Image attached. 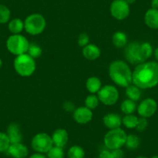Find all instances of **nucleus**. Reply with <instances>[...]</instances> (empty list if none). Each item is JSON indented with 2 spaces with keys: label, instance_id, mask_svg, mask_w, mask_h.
<instances>
[{
  "label": "nucleus",
  "instance_id": "f257e3e1",
  "mask_svg": "<svg viewBox=\"0 0 158 158\" xmlns=\"http://www.w3.org/2000/svg\"><path fill=\"white\" fill-rule=\"evenodd\" d=\"M133 84L140 89H152L158 85V62L145 61L133 71Z\"/></svg>",
  "mask_w": 158,
  "mask_h": 158
},
{
  "label": "nucleus",
  "instance_id": "f03ea898",
  "mask_svg": "<svg viewBox=\"0 0 158 158\" xmlns=\"http://www.w3.org/2000/svg\"><path fill=\"white\" fill-rule=\"evenodd\" d=\"M153 48L148 42H132L126 48L125 58L131 64L138 65L145 62L153 54Z\"/></svg>",
  "mask_w": 158,
  "mask_h": 158
},
{
  "label": "nucleus",
  "instance_id": "7ed1b4c3",
  "mask_svg": "<svg viewBox=\"0 0 158 158\" xmlns=\"http://www.w3.org/2000/svg\"><path fill=\"white\" fill-rule=\"evenodd\" d=\"M109 74L112 81L120 87L127 88L133 83V72L126 62L114 60L109 68Z\"/></svg>",
  "mask_w": 158,
  "mask_h": 158
},
{
  "label": "nucleus",
  "instance_id": "20e7f679",
  "mask_svg": "<svg viewBox=\"0 0 158 158\" xmlns=\"http://www.w3.org/2000/svg\"><path fill=\"white\" fill-rule=\"evenodd\" d=\"M13 65L16 72L22 77H30L36 71V62L28 54L16 56Z\"/></svg>",
  "mask_w": 158,
  "mask_h": 158
},
{
  "label": "nucleus",
  "instance_id": "39448f33",
  "mask_svg": "<svg viewBox=\"0 0 158 158\" xmlns=\"http://www.w3.org/2000/svg\"><path fill=\"white\" fill-rule=\"evenodd\" d=\"M127 137V133L121 128L110 130L104 137L105 146L110 150L122 148L125 146Z\"/></svg>",
  "mask_w": 158,
  "mask_h": 158
},
{
  "label": "nucleus",
  "instance_id": "423d86ee",
  "mask_svg": "<svg viewBox=\"0 0 158 158\" xmlns=\"http://www.w3.org/2000/svg\"><path fill=\"white\" fill-rule=\"evenodd\" d=\"M30 42L28 40L21 34H13L6 41L7 50L16 56L27 54Z\"/></svg>",
  "mask_w": 158,
  "mask_h": 158
},
{
  "label": "nucleus",
  "instance_id": "0eeeda50",
  "mask_svg": "<svg viewBox=\"0 0 158 158\" xmlns=\"http://www.w3.org/2000/svg\"><path fill=\"white\" fill-rule=\"evenodd\" d=\"M46 28V19L39 13H33L26 18L24 29L30 35H38L43 33Z\"/></svg>",
  "mask_w": 158,
  "mask_h": 158
},
{
  "label": "nucleus",
  "instance_id": "6e6552de",
  "mask_svg": "<svg viewBox=\"0 0 158 158\" xmlns=\"http://www.w3.org/2000/svg\"><path fill=\"white\" fill-rule=\"evenodd\" d=\"M54 146L52 138L46 133L35 135L31 141V147L36 153H47Z\"/></svg>",
  "mask_w": 158,
  "mask_h": 158
},
{
  "label": "nucleus",
  "instance_id": "1a4fd4ad",
  "mask_svg": "<svg viewBox=\"0 0 158 158\" xmlns=\"http://www.w3.org/2000/svg\"><path fill=\"white\" fill-rule=\"evenodd\" d=\"M118 92L113 85H106L98 92V98L106 106H113L118 99Z\"/></svg>",
  "mask_w": 158,
  "mask_h": 158
},
{
  "label": "nucleus",
  "instance_id": "9d476101",
  "mask_svg": "<svg viewBox=\"0 0 158 158\" xmlns=\"http://www.w3.org/2000/svg\"><path fill=\"white\" fill-rule=\"evenodd\" d=\"M110 13L115 19L123 20L130 15V5L125 0H114L110 6Z\"/></svg>",
  "mask_w": 158,
  "mask_h": 158
},
{
  "label": "nucleus",
  "instance_id": "9b49d317",
  "mask_svg": "<svg viewBox=\"0 0 158 158\" xmlns=\"http://www.w3.org/2000/svg\"><path fill=\"white\" fill-rule=\"evenodd\" d=\"M157 110V103L153 98H146L143 100L137 108L139 115L143 118H150Z\"/></svg>",
  "mask_w": 158,
  "mask_h": 158
},
{
  "label": "nucleus",
  "instance_id": "f8f14e48",
  "mask_svg": "<svg viewBox=\"0 0 158 158\" xmlns=\"http://www.w3.org/2000/svg\"><path fill=\"white\" fill-rule=\"evenodd\" d=\"M73 117L76 123L79 124H87L92 119L93 113L91 109L86 106H81L74 111Z\"/></svg>",
  "mask_w": 158,
  "mask_h": 158
},
{
  "label": "nucleus",
  "instance_id": "ddd939ff",
  "mask_svg": "<svg viewBox=\"0 0 158 158\" xmlns=\"http://www.w3.org/2000/svg\"><path fill=\"white\" fill-rule=\"evenodd\" d=\"M6 153L13 158H26L29 154V150L22 143H16L10 144Z\"/></svg>",
  "mask_w": 158,
  "mask_h": 158
},
{
  "label": "nucleus",
  "instance_id": "4468645a",
  "mask_svg": "<svg viewBox=\"0 0 158 158\" xmlns=\"http://www.w3.org/2000/svg\"><path fill=\"white\" fill-rule=\"evenodd\" d=\"M51 138H52L54 146L64 148L65 147V145L68 143V133L64 129H57L53 133Z\"/></svg>",
  "mask_w": 158,
  "mask_h": 158
},
{
  "label": "nucleus",
  "instance_id": "2eb2a0df",
  "mask_svg": "<svg viewBox=\"0 0 158 158\" xmlns=\"http://www.w3.org/2000/svg\"><path fill=\"white\" fill-rule=\"evenodd\" d=\"M7 136L11 143H22L23 135L21 133L20 127L16 123H11L7 128Z\"/></svg>",
  "mask_w": 158,
  "mask_h": 158
},
{
  "label": "nucleus",
  "instance_id": "dca6fc26",
  "mask_svg": "<svg viewBox=\"0 0 158 158\" xmlns=\"http://www.w3.org/2000/svg\"><path fill=\"white\" fill-rule=\"evenodd\" d=\"M103 123L110 130L120 128V126L123 123V118L118 114L109 113L103 118Z\"/></svg>",
  "mask_w": 158,
  "mask_h": 158
},
{
  "label": "nucleus",
  "instance_id": "f3484780",
  "mask_svg": "<svg viewBox=\"0 0 158 158\" xmlns=\"http://www.w3.org/2000/svg\"><path fill=\"white\" fill-rule=\"evenodd\" d=\"M144 21L146 25L153 30L158 29V10L150 9L147 10L144 16Z\"/></svg>",
  "mask_w": 158,
  "mask_h": 158
},
{
  "label": "nucleus",
  "instance_id": "a211bd4d",
  "mask_svg": "<svg viewBox=\"0 0 158 158\" xmlns=\"http://www.w3.org/2000/svg\"><path fill=\"white\" fill-rule=\"evenodd\" d=\"M82 54L87 60H95L101 55V51L99 48L95 44H89L84 47L82 50Z\"/></svg>",
  "mask_w": 158,
  "mask_h": 158
},
{
  "label": "nucleus",
  "instance_id": "6ab92c4d",
  "mask_svg": "<svg viewBox=\"0 0 158 158\" xmlns=\"http://www.w3.org/2000/svg\"><path fill=\"white\" fill-rule=\"evenodd\" d=\"M86 88L90 93H98V92L102 88V82L100 79L95 76L89 77L86 81Z\"/></svg>",
  "mask_w": 158,
  "mask_h": 158
},
{
  "label": "nucleus",
  "instance_id": "aec40b11",
  "mask_svg": "<svg viewBox=\"0 0 158 158\" xmlns=\"http://www.w3.org/2000/svg\"><path fill=\"white\" fill-rule=\"evenodd\" d=\"M128 39L125 33L122 31H117L112 36V43L117 48H122L127 45Z\"/></svg>",
  "mask_w": 158,
  "mask_h": 158
},
{
  "label": "nucleus",
  "instance_id": "412c9836",
  "mask_svg": "<svg viewBox=\"0 0 158 158\" xmlns=\"http://www.w3.org/2000/svg\"><path fill=\"white\" fill-rule=\"evenodd\" d=\"M8 27L13 34H19L24 29V22L21 19L15 18L9 22Z\"/></svg>",
  "mask_w": 158,
  "mask_h": 158
},
{
  "label": "nucleus",
  "instance_id": "4be33fe9",
  "mask_svg": "<svg viewBox=\"0 0 158 158\" xmlns=\"http://www.w3.org/2000/svg\"><path fill=\"white\" fill-rule=\"evenodd\" d=\"M126 94L127 96L128 97L129 99H131L133 101L136 102L139 99L141 96V91L139 88L134 85H130V86L127 88L126 90Z\"/></svg>",
  "mask_w": 158,
  "mask_h": 158
},
{
  "label": "nucleus",
  "instance_id": "5701e85b",
  "mask_svg": "<svg viewBox=\"0 0 158 158\" xmlns=\"http://www.w3.org/2000/svg\"><path fill=\"white\" fill-rule=\"evenodd\" d=\"M140 145V139L137 136L133 134H130L127 136L126 140L125 146L127 149L130 150H135Z\"/></svg>",
  "mask_w": 158,
  "mask_h": 158
},
{
  "label": "nucleus",
  "instance_id": "b1692460",
  "mask_svg": "<svg viewBox=\"0 0 158 158\" xmlns=\"http://www.w3.org/2000/svg\"><path fill=\"white\" fill-rule=\"evenodd\" d=\"M85 152L80 146L74 145L70 147L68 151V158H85Z\"/></svg>",
  "mask_w": 158,
  "mask_h": 158
},
{
  "label": "nucleus",
  "instance_id": "393cba45",
  "mask_svg": "<svg viewBox=\"0 0 158 158\" xmlns=\"http://www.w3.org/2000/svg\"><path fill=\"white\" fill-rule=\"evenodd\" d=\"M120 109L121 111L126 115L133 114L136 109V103L134 101L128 98V99H126L123 102L120 106Z\"/></svg>",
  "mask_w": 158,
  "mask_h": 158
},
{
  "label": "nucleus",
  "instance_id": "a878e982",
  "mask_svg": "<svg viewBox=\"0 0 158 158\" xmlns=\"http://www.w3.org/2000/svg\"><path fill=\"white\" fill-rule=\"evenodd\" d=\"M138 119L139 118L133 114L126 115L123 118V124L128 129H134L136 128V125H137Z\"/></svg>",
  "mask_w": 158,
  "mask_h": 158
},
{
  "label": "nucleus",
  "instance_id": "bb28decb",
  "mask_svg": "<svg viewBox=\"0 0 158 158\" xmlns=\"http://www.w3.org/2000/svg\"><path fill=\"white\" fill-rule=\"evenodd\" d=\"M11 17V12L10 9L5 5L0 4V23L5 24L10 22Z\"/></svg>",
  "mask_w": 158,
  "mask_h": 158
},
{
  "label": "nucleus",
  "instance_id": "cd10ccee",
  "mask_svg": "<svg viewBox=\"0 0 158 158\" xmlns=\"http://www.w3.org/2000/svg\"><path fill=\"white\" fill-rule=\"evenodd\" d=\"M27 54H28L30 57L34 58H38L41 56L42 54V48L39 46L38 44L35 43L30 44L29 46L28 51H27Z\"/></svg>",
  "mask_w": 158,
  "mask_h": 158
},
{
  "label": "nucleus",
  "instance_id": "c85d7f7f",
  "mask_svg": "<svg viewBox=\"0 0 158 158\" xmlns=\"http://www.w3.org/2000/svg\"><path fill=\"white\" fill-rule=\"evenodd\" d=\"M10 139L6 133L0 132V153H5L8 150L10 147Z\"/></svg>",
  "mask_w": 158,
  "mask_h": 158
},
{
  "label": "nucleus",
  "instance_id": "c756f323",
  "mask_svg": "<svg viewBox=\"0 0 158 158\" xmlns=\"http://www.w3.org/2000/svg\"><path fill=\"white\" fill-rule=\"evenodd\" d=\"M48 158H64V152L63 148L53 146L52 148L48 152Z\"/></svg>",
  "mask_w": 158,
  "mask_h": 158
},
{
  "label": "nucleus",
  "instance_id": "7c9ffc66",
  "mask_svg": "<svg viewBox=\"0 0 158 158\" xmlns=\"http://www.w3.org/2000/svg\"><path fill=\"white\" fill-rule=\"evenodd\" d=\"M85 103L86 107L89 108L91 110H92V109H96L98 106L99 99H98V96H96V95H94V94H92V95H89V96L86 98Z\"/></svg>",
  "mask_w": 158,
  "mask_h": 158
},
{
  "label": "nucleus",
  "instance_id": "2f4dec72",
  "mask_svg": "<svg viewBox=\"0 0 158 158\" xmlns=\"http://www.w3.org/2000/svg\"><path fill=\"white\" fill-rule=\"evenodd\" d=\"M77 44L80 47L84 48V47L87 46L89 44V36L87 33H83L79 35L78 39H77Z\"/></svg>",
  "mask_w": 158,
  "mask_h": 158
},
{
  "label": "nucleus",
  "instance_id": "473e14b6",
  "mask_svg": "<svg viewBox=\"0 0 158 158\" xmlns=\"http://www.w3.org/2000/svg\"><path fill=\"white\" fill-rule=\"evenodd\" d=\"M148 127V121H147V118H143V117H141L138 119L137 125H136V130L139 132H142L143 130H145L147 129V127Z\"/></svg>",
  "mask_w": 158,
  "mask_h": 158
},
{
  "label": "nucleus",
  "instance_id": "72a5a7b5",
  "mask_svg": "<svg viewBox=\"0 0 158 158\" xmlns=\"http://www.w3.org/2000/svg\"><path fill=\"white\" fill-rule=\"evenodd\" d=\"M113 158H123L124 157V151L121 148L112 150L111 151Z\"/></svg>",
  "mask_w": 158,
  "mask_h": 158
},
{
  "label": "nucleus",
  "instance_id": "f704fd0d",
  "mask_svg": "<svg viewBox=\"0 0 158 158\" xmlns=\"http://www.w3.org/2000/svg\"><path fill=\"white\" fill-rule=\"evenodd\" d=\"M98 158H113V156H112L111 151L105 150H102V151L99 153Z\"/></svg>",
  "mask_w": 158,
  "mask_h": 158
},
{
  "label": "nucleus",
  "instance_id": "c9c22d12",
  "mask_svg": "<svg viewBox=\"0 0 158 158\" xmlns=\"http://www.w3.org/2000/svg\"><path fill=\"white\" fill-rule=\"evenodd\" d=\"M29 158H48V157H47L45 155H44V153H33V154H32Z\"/></svg>",
  "mask_w": 158,
  "mask_h": 158
},
{
  "label": "nucleus",
  "instance_id": "e433bc0d",
  "mask_svg": "<svg viewBox=\"0 0 158 158\" xmlns=\"http://www.w3.org/2000/svg\"><path fill=\"white\" fill-rule=\"evenodd\" d=\"M64 109L66 111H71L73 110L74 109V106L72 105V103H70V102H66L64 104Z\"/></svg>",
  "mask_w": 158,
  "mask_h": 158
},
{
  "label": "nucleus",
  "instance_id": "4c0bfd02",
  "mask_svg": "<svg viewBox=\"0 0 158 158\" xmlns=\"http://www.w3.org/2000/svg\"><path fill=\"white\" fill-rule=\"evenodd\" d=\"M151 7L153 9L158 10V0H152L151 1Z\"/></svg>",
  "mask_w": 158,
  "mask_h": 158
},
{
  "label": "nucleus",
  "instance_id": "58836bf2",
  "mask_svg": "<svg viewBox=\"0 0 158 158\" xmlns=\"http://www.w3.org/2000/svg\"><path fill=\"white\" fill-rule=\"evenodd\" d=\"M125 1L129 4V5H132V4H133L136 2V0H125Z\"/></svg>",
  "mask_w": 158,
  "mask_h": 158
},
{
  "label": "nucleus",
  "instance_id": "ea45409f",
  "mask_svg": "<svg viewBox=\"0 0 158 158\" xmlns=\"http://www.w3.org/2000/svg\"><path fill=\"white\" fill-rule=\"evenodd\" d=\"M154 55H155V58L156 59V60L158 61V48L155 50L154 51Z\"/></svg>",
  "mask_w": 158,
  "mask_h": 158
},
{
  "label": "nucleus",
  "instance_id": "a19ab883",
  "mask_svg": "<svg viewBox=\"0 0 158 158\" xmlns=\"http://www.w3.org/2000/svg\"><path fill=\"white\" fill-rule=\"evenodd\" d=\"M2 59L0 58V68H2Z\"/></svg>",
  "mask_w": 158,
  "mask_h": 158
},
{
  "label": "nucleus",
  "instance_id": "79ce46f5",
  "mask_svg": "<svg viewBox=\"0 0 158 158\" xmlns=\"http://www.w3.org/2000/svg\"><path fill=\"white\" fill-rule=\"evenodd\" d=\"M136 158H147V157L145 156H138Z\"/></svg>",
  "mask_w": 158,
  "mask_h": 158
},
{
  "label": "nucleus",
  "instance_id": "37998d69",
  "mask_svg": "<svg viewBox=\"0 0 158 158\" xmlns=\"http://www.w3.org/2000/svg\"><path fill=\"white\" fill-rule=\"evenodd\" d=\"M150 158H158V155H155V156H153Z\"/></svg>",
  "mask_w": 158,
  "mask_h": 158
}]
</instances>
